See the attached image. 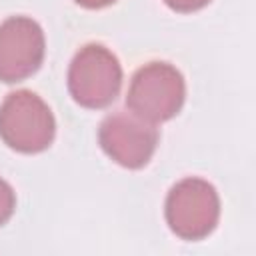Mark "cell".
Here are the masks:
<instances>
[{
	"instance_id": "cell-1",
	"label": "cell",
	"mask_w": 256,
	"mask_h": 256,
	"mask_svg": "<svg viewBox=\"0 0 256 256\" xmlns=\"http://www.w3.org/2000/svg\"><path fill=\"white\" fill-rule=\"evenodd\" d=\"M56 134V120L50 106L30 90L10 92L0 104V138L22 154L46 150Z\"/></svg>"
},
{
	"instance_id": "cell-2",
	"label": "cell",
	"mask_w": 256,
	"mask_h": 256,
	"mask_svg": "<svg viewBox=\"0 0 256 256\" xmlns=\"http://www.w3.org/2000/svg\"><path fill=\"white\" fill-rule=\"evenodd\" d=\"M186 100V82L170 62H148L140 66L128 86L126 106L140 118L160 124L174 118Z\"/></svg>"
},
{
	"instance_id": "cell-3",
	"label": "cell",
	"mask_w": 256,
	"mask_h": 256,
	"mask_svg": "<svg viewBox=\"0 0 256 256\" xmlns=\"http://www.w3.org/2000/svg\"><path fill=\"white\" fill-rule=\"evenodd\" d=\"M122 88V66L102 44L82 46L68 66V92L76 104L90 110L110 106Z\"/></svg>"
},
{
	"instance_id": "cell-4",
	"label": "cell",
	"mask_w": 256,
	"mask_h": 256,
	"mask_svg": "<svg viewBox=\"0 0 256 256\" xmlns=\"http://www.w3.org/2000/svg\"><path fill=\"white\" fill-rule=\"evenodd\" d=\"M168 228L182 240H202L210 236L220 220V198L216 188L198 176L176 182L164 204Z\"/></svg>"
},
{
	"instance_id": "cell-5",
	"label": "cell",
	"mask_w": 256,
	"mask_h": 256,
	"mask_svg": "<svg viewBox=\"0 0 256 256\" xmlns=\"http://www.w3.org/2000/svg\"><path fill=\"white\" fill-rule=\"evenodd\" d=\"M98 142L116 164L138 170L144 168L156 152L158 128L130 110H118L102 120Z\"/></svg>"
},
{
	"instance_id": "cell-6",
	"label": "cell",
	"mask_w": 256,
	"mask_h": 256,
	"mask_svg": "<svg viewBox=\"0 0 256 256\" xmlns=\"http://www.w3.org/2000/svg\"><path fill=\"white\" fill-rule=\"evenodd\" d=\"M46 40L40 24L28 16H10L0 24V80L14 84L32 76L44 60Z\"/></svg>"
},
{
	"instance_id": "cell-7",
	"label": "cell",
	"mask_w": 256,
	"mask_h": 256,
	"mask_svg": "<svg viewBox=\"0 0 256 256\" xmlns=\"http://www.w3.org/2000/svg\"><path fill=\"white\" fill-rule=\"evenodd\" d=\"M14 208H16V194L12 186L4 178H0V226L10 220Z\"/></svg>"
},
{
	"instance_id": "cell-8",
	"label": "cell",
	"mask_w": 256,
	"mask_h": 256,
	"mask_svg": "<svg viewBox=\"0 0 256 256\" xmlns=\"http://www.w3.org/2000/svg\"><path fill=\"white\" fill-rule=\"evenodd\" d=\"M212 0H164V4L168 6V8H172L174 12H182V14H186V12H196V10H200V8H204V6H208Z\"/></svg>"
},
{
	"instance_id": "cell-9",
	"label": "cell",
	"mask_w": 256,
	"mask_h": 256,
	"mask_svg": "<svg viewBox=\"0 0 256 256\" xmlns=\"http://www.w3.org/2000/svg\"><path fill=\"white\" fill-rule=\"evenodd\" d=\"M76 4H80L82 8H88V10H98V8H106L110 4H114L116 0H74Z\"/></svg>"
}]
</instances>
